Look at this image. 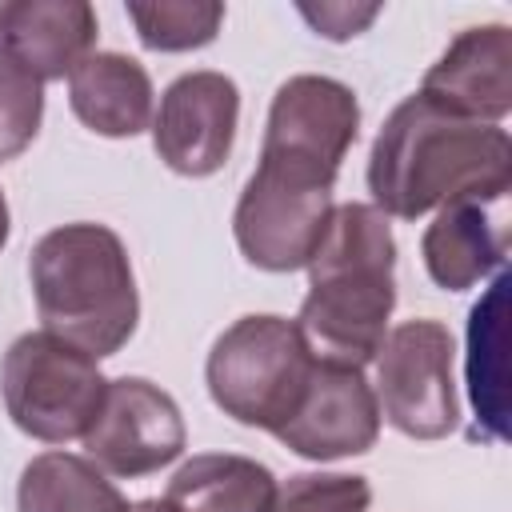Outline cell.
Returning <instances> with one entry per match:
<instances>
[{
	"label": "cell",
	"mask_w": 512,
	"mask_h": 512,
	"mask_svg": "<svg viewBox=\"0 0 512 512\" xmlns=\"http://www.w3.org/2000/svg\"><path fill=\"white\" fill-rule=\"evenodd\" d=\"M512 188V140L500 124L452 116L412 92L368 156V192L384 216L416 220L452 200H500Z\"/></svg>",
	"instance_id": "1"
},
{
	"label": "cell",
	"mask_w": 512,
	"mask_h": 512,
	"mask_svg": "<svg viewBox=\"0 0 512 512\" xmlns=\"http://www.w3.org/2000/svg\"><path fill=\"white\" fill-rule=\"evenodd\" d=\"M308 296L296 328L316 360L364 368L376 360L396 308V240L376 204H336L308 256Z\"/></svg>",
	"instance_id": "2"
},
{
	"label": "cell",
	"mask_w": 512,
	"mask_h": 512,
	"mask_svg": "<svg viewBox=\"0 0 512 512\" xmlns=\"http://www.w3.org/2000/svg\"><path fill=\"white\" fill-rule=\"evenodd\" d=\"M44 332L84 356H116L140 320L136 276L124 240L104 224H64L36 240L28 256Z\"/></svg>",
	"instance_id": "3"
},
{
	"label": "cell",
	"mask_w": 512,
	"mask_h": 512,
	"mask_svg": "<svg viewBox=\"0 0 512 512\" xmlns=\"http://www.w3.org/2000/svg\"><path fill=\"white\" fill-rule=\"evenodd\" d=\"M316 356L304 344L296 320L244 316L208 352L204 376L216 408L236 424L276 432L296 412Z\"/></svg>",
	"instance_id": "4"
},
{
	"label": "cell",
	"mask_w": 512,
	"mask_h": 512,
	"mask_svg": "<svg viewBox=\"0 0 512 512\" xmlns=\"http://www.w3.org/2000/svg\"><path fill=\"white\" fill-rule=\"evenodd\" d=\"M0 392L12 424L24 436L64 444L84 440L104 404L108 380L80 348L56 340L52 332H24L4 352Z\"/></svg>",
	"instance_id": "5"
},
{
	"label": "cell",
	"mask_w": 512,
	"mask_h": 512,
	"mask_svg": "<svg viewBox=\"0 0 512 512\" xmlns=\"http://www.w3.org/2000/svg\"><path fill=\"white\" fill-rule=\"evenodd\" d=\"M332 184L316 168L260 156L232 216L244 260L264 272L304 268L332 220Z\"/></svg>",
	"instance_id": "6"
},
{
	"label": "cell",
	"mask_w": 512,
	"mask_h": 512,
	"mask_svg": "<svg viewBox=\"0 0 512 512\" xmlns=\"http://www.w3.org/2000/svg\"><path fill=\"white\" fill-rule=\"evenodd\" d=\"M452 356V332L440 320H404L384 336L376 352V404L396 432L440 440L456 428Z\"/></svg>",
	"instance_id": "7"
},
{
	"label": "cell",
	"mask_w": 512,
	"mask_h": 512,
	"mask_svg": "<svg viewBox=\"0 0 512 512\" xmlns=\"http://www.w3.org/2000/svg\"><path fill=\"white\" fill-rule=\"evenodd\" d=\"M188 444L176 400L140 376L108 380L104 404L84 432L88 460L108 476H148L172 464Z\"/></svg>",
	"instance_id": "8"
},
{
	"label": "cell",
	"mask_w": 512,
	"mask_h": 512,
	"mask_svg": "<svg viewBox=\"0 0 512 512\" xmlns=\"http://www.w3.org/2000/svg\"><path fill=\"white\" fill-rule=\"evenodd\" d=\"M356 132H360L356 92L332 76L304 72L276 88L260 156L292 160L324 176H336Z\"/></svg>",
	"instance_id": "9"
},
{
	"label": "cell",
	"mask_w": 512,
	"mask_h": 512,
	"mask_svg": "<svg viewBox=\"0 0 512 512\" xmlns=\"http://www.w3.org/2000/svg\"><path fill=\"white\" fill-rule=\"evenodd\" d=\"M240 120V88L224 72H184L160 96L152 144L180 176H212L224 168Z\"/></svg>",
	"instance_id": "10"
},
{
	"label": "cell",
	"mask_w": 512,
	"mask_h": 512,
	"mask_svg": "<svg viewBox=\"0 0 512 512\" xmlns=\"http://www.w3.org/2000/svg\"><path fill=\"white\" fill-rule=\"evenodd\" d=\"M272 436L308 460H340L368 452L380 436V404L372 384L364 380V368L316 360L296 412Z\"/></svg>",
	"instance_id": "11"
},
{
	"label": "cell",
	"mask_w": 512,
	"mask_h": 512,
	"mask_svg": "<svg viewBox=\"0 0 512 512\" xmlns=\"http://www.w3.org/2000/svg\"><path fill=\"white\" fill-rule=\"evenodd\" d=\"M420 96L452 116L500 124L512 112V32L504 24L464 28L424 72Z\"/></svg>",
	"instance_id": "12"
},
{
	"label": "cell",
	"mask_w": 512,
	"mask_h": 512,
	"mask_svg": "<svg viewBox=\"0 0 512 512\" xmlns=\"http://www.w3.org/2000/svg\"><path fill=\"white\" fill-rule=\"evenodd\" d=\"M508 196L500 200H452L428 224L420 252L428 276L444 292H464L496 272L508 256Z\"/></svg>",
	"instance_id": "13"
},
{
	"label": "cell",
	"mask_w": 512,
	"mask_h": 512,
	"mask_svg": "<svg viewBox=\"0 0 512 512\" xmlns=\"http://www.w3.org/2000/svg\"><path fill=\"white\" fill-rule=\"evenodd\" d=\"M96 44V12L84 0L0 4V48L40 84L64 80Z\"/></svg>",
	"instance_id": "14"
},
{
	"label": "cell",
	"mask_w": 512,
	"mask_h": 512,
	"mask_svg": "<svg viewBox=\"0 0 512 512\" xmlns=\"http://www.w3.org/2000/svg\"><path fill=\"white\" fill-rule=\"evenodd\" d=\"M68 104L100 136H136L152 124V80L124 52H88L68 76Z\"/></svg>",
	"instance_id": "15"
},
{
	"label": "cell",
	"mask_w": 512,
	"mask_h": 512,
	"mask_svg": "<svg viewBox=\"0 0 512 512\" xmlns=\"http://www.w3.org/2000/svg\"><path fill=\"white\" fill-rule=\"evenodd\" d=\"M276 496V476L236 452H200L168 480L164 500L180 512H268Z\"/></svg>",
	"instance_id": "16"
},
{
	"label": "cell",
	"mask_w": 512,
	"mask_h": 512,
	"mask_svg": "<svg viewBox=\"0 0 512 512\" xmlns=\"http://www.w3.org/2000/svg\"><path fill=\"white\" fill-rule=\"evenodd\" d=\"M20 512H132L120 488L84 456L44 452L28 460L16 488Z\"/></svg>",
	"instance_id": "17"
},
{
	"label": "cell",
	"mask_w": 512,
	"mask_h": 512,
	"mask_svg": "<svg viewBox=\"0 0 512 512\" xmlns=\"http://www.w3.org/2000/svg\"><path fill=\"white\" fill-rule=\"evenodd\" d=\"M504 288L508 280L500 276L488 296L472 308L468 320V388L480 420L488 424L492 436H504Z\"/></svg>",
	"instance_id": "18"
},
{
	"label": "cell",
	"mask_w": 512,
	"mask_h": 512,
	"mask_svg": "<svg viewBox=\"0 0 512 512\" xmlns=\"http://www.w3.org/2000/svg\"><path fill=\"white\" fill-rule=\"evenodd\" d=\"M128 20L136 24V36L144 48L156 52H188L216 40L224 4H128Z\"/></svg>",
	"instance_id": "19"
},
{
	"label": "cell",
	"mask_w": 512,
	"mask_h": 512,
	"mask_svg": "<svg viewBox=\"0 0 512 512\" xmlns=\"http://www.w3.org/2000/svg\"><path fill=\"white\" fill-rule=\"evenodd\" d=\"M44 116V84L0 48V160L20 156Z\"/></svg>",
	"instance_id": "20"
},
{
	"label": "cell",
	"mask_w": 512,
	"mask_h": 512,
	"mask_svg": "<svg viewBox=\"0 0 512 512\" xmlns=\"http://www.w3.org/2000/svg\"><path fill=\"white\" fill-rule=\"evenodd\" d=\"M372 484L344 472H300L276 484L268 512H368Z\"/></svg>",
	"instance_id": "21"
},
{
	"label": "cell",
	"mask_w": 512,
	"mask_h": 512,
	"mask_svg": "<svg viewBox=\"0 0 512 512\" xmlns=\"http://www.w3.org/2000/svg\"><path fill=\"white\" fill-rule=\"evenodd\" d=\"M300 12L316 24V32H324L328 40H348V36H356L364 24H372L376 20V4H368V8H352V4H320V8H312V4H300Z\"/></svg>",
	"instance_id": "22"
},
{
	"label": "cell",
	"mask_w": 512,
	"mask_h": 512,
	"mask_svg": "<svg viewBox=\"0 0 512 512\" xmlns=\"http://www.w3.org/2000/svg\"><path fill=\"white\" fill-rule=\"evenodd\" d=\"M132 512H180L172 500H140V504H132Z\"/></svg>",
	"instance_id": "23"
},
{
	"label": "cell",
	"mask_w": 512,
	"mask_h": 512,
	"mask_svg": "<svg viewBox=\"0 0 512 512\" xmlns=\"http://www.w3.org/2000/svg\"><path fill=\"white\" fill-rule=\"evenodd\" d=\"M8 244V200H4V192H0V248Z\"/></svg>",
	"instance_id": "24"
}]
</instances>
